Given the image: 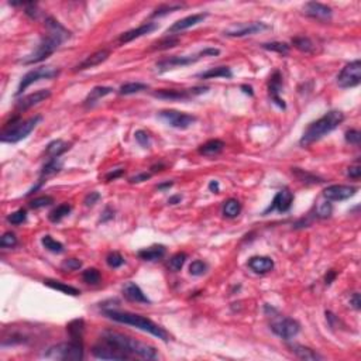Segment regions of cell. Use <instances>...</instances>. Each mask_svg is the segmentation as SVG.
Instances as JSON below:
<instances>
[{"label":"cell","instance_id":"6da1fadb","mask_svg":"<svg viewBox=\"0 0 361 361\" xmlns=\"http://www.w3.org/2000/svg\"><path fill=\"white\" fill-rule=\"evenodd\" d=\"M45 26L48 29V34L40 41V44L37 45V48L31 54H29L24 60H22V62L24 65L43 62L44 60H47L50 55H53L60 48V45L64 43L65 38L69 35V32L66 31L57 20H54L53 17L47 19Z\"/></svg>","mask_w":361,"mask_h":361},{"label":"cell","instance_id":"d6986e66","mask_svg":"<svg viewBox=\"0 0 361 361\" xmlns=\"http://www.w3.org/2000/svg\"><path fill=\"white\" fill-rule=\"evenodd\" d=\"M208 17V13H196V14H192L188 16L185 19H180L178 22H175L170 29H168V34H175V32H180L186 29H191L193 26H198L199 23H202L205 19Z\"/></svg>","mask_w":361,"mask_h":361},{"label":"cell","instance_id":"cb8c5ba5","mask_svg":"<svg viewBox=\"0 0 361 361\" xmlns=\"http://www.w3.org/2000/svg\"><path fill=\"white\" fill-rule=\"evenodd\" d=\"M123 295L127 298L131 302H138V303H150L147 295L141 291V288L138 287L134 282H126L123 287Z\"/></svg>","mask_w":361,"mask_h":361},{"label":"cell","instance_id":"91938a15","mask_svg":"<svg viewBox=\"0 0 361 361\" xmlns=\"http://www.w3.org/2000/svg\"><path fill=\"white\" fill-rule=\"evenodd\" d=\"M123 174H124V170H123V168H120V170H116V171H112V172H109V174L106 175V180L110 182V180H117V178H119V177H121Z\"/></svg>","mask_w":361,"mask_h":361},{"label":"cell","instance_id":"ab89813d","mask_svg":"<svg viewBox=\"0 0 361 361\" xmlns=\"http://www.w3.org/2000/svg\"><path fill=\"white\" fill-rule=\"evenodd\" d=\"M186 258H188V255L185 254V253H177L175 255H172L170 263H168V267H170L171 271H174V272L180 271L183 264H185V261H186Z\"/></svg>","mask_w":361,"mask_h":361},{"label":"cell","instance_id":"83f0119b","mask_svg":"<svg viewBox=\"0 0 361 361\" xmlns=\"http://www.w3.org/2000/svg\"><path fill=\"white\" fill-rule=\"evenodd\" d=\"M232 76H233V72L229 66H216V68H211L205 72L198 74V78H201V79H216V78L230 79Z\"/></svg>","mask_w":361,"mask_h":361},{"label":"cell","instance_id":"60d3db41","mask_svg":"<svg viewBox=\"0 0 361 361\" xmlns=\"http://www.w3.org/2000/svg\"><path fill=\"white\" fill-rule=\"evenodd\" d=\"M100 278H102L100 272L96 268H89V270L84 271V274H82V279L85 281L86 284H90V285L99 284L100 282Z\"/></svg>","mask_w":361,"mask_h":361},{"label":"cell","instance_id":"277c9868","mask_svg":"<svg viewBox=\"0 0 361 361\" xmlns=\"http://www.w3.org/2000/svg\"><path fill=\"white\" fill-rule=\"evenodd\" d=\"M102 340L116 346L120 350L127 353L128 356L134 354V356H138V357H141L144 360H155V359H158V353L152 346L137 341V340L127 337V336H124L121 333H117V331H113V330L105 331L103 336H102Z\"/></svg>","mask_w":361,"mask_h":361},{"label":"cell","instance_id":"7402d4cb","mask_svg":"<svg viewBox=\"0 0 361 361\" xmlns=\"http://www.w3.org/2000/svg\"><path fill=\"white\" fill-rule=\"evenodd\" d=\"M248 267L255 274H267L274 270V261L270 257L255 255L248 260Z\"/></svg>","mask_w":361,"mask_h":361},{"label":"cell","instance_id":"03108f58","mask_svg":"<svg viewBox=\"0 0 361 361\" xmlns=\"http://www.w3.org/2000/svg\"><path fill=\"white\" fill-rule=\"evenodd\" d=\"M241 89H243V92H244V93H248L250 96H253V88H251V86L243 85L241 86Z\"/></svg>","mask_w":361,"mask_h":361},{"label":"cell","instance_id":"d4e9b609","mask_svg":"<svg viewBox=\"0 0 361 361\" xmlns=\"http://www.w3.org/2000/svg\"><path fill=\"white\" fill-rule=\"evenodd\" d=\"M291 351L297 356L298 359L301 360H306V361H316V360H323V357L318 354L315 350L309 349V347H305L302 344H291L289 346Z\"/></svg>","mask_w":361,"mask_h":361},{"label":"cell","instance_id":"c3c4849f","mask_svg":"<svg viewBox=\"0 0 361 361\" xmlns=\"http://www.w3.org/2000/svg\"><path fill=\"white\" fill-rule=\"evenodd\" d=\"M134 138H136V141H137L143 149H149L150 146H151L150 136L147 134V131H144V130H137L134 133Z\"/></svg>","mask_w":361,"mask_h":361},{"label":"cell","instance_id":"44dd1931","mask_svg":"<svg viewBox=\"0 0 361 361\" xmlns=\"http://www.w3.org/2000/svg\"><path fill=\"white\" fill-rule=\"evenodd\" d=\"M157 29H158V24H157V23H146V24L140 26L137 29H133V30H130V31H126L124 34H121L120 38H119V41L124 44L130 43V41H133V40H136V38H140V37H143V35H146V34L155 31Z\"/></svg>","mask_w":361,"mask_h":361},{"label":"cell","instance_id":"9c48e42d","mask_svg":"<svg viewBox=\"0 0 361 361\" xmlns=\"http://www.w3.org/2000/svg\"><path fill=\"white\" fill-rule=\"evenodd\" d=\"M271 330L275 333L278 337L284 340H291L299 333L301 326H299L297 320H294V319L284 318V316H272Z\"/></svg>","mask_w":361,"mask_h":361},{"label":"cell","instance_id":"7c38bea8","mask_svg":"<svg viewBox=\"0 0 361 361\" xmlns=\"http://www.w3.org/2000/svg\"><path fill=\"white\" fill-rule=\"evenodd\" d=\"M205 92H208V88L203 86L193 88V89H159L157 92H154V96L165 100H186L192 96L202 95Z\"/></svg>","mask_w":361,"mask_h":361},{"label":"cell","instance_id":"9a60e30c","mask_svg":"<svg viewBox=\"0 0 361 361\" xmlns=\"http://www.w3.org/2000/svg\"><path fill=\"white\" fill-rule=\"evenodd\" d=\"M292 202H294V193L289 191L288 188H284L274 196L271 205L264 211V214H268V213L274 212V211H278L281 213L288 212L291 209V206H292Z\"/></svg>","mask_w":361,"mask_h":361},{"label":"cell","instance_id":"b9f144b4","mask_svg":"<svg viewBox=\"0 0 361 361\" xmlns=\"http://www.w3.org/2000/svg\"><path fill=\"white\" fill-rule=\"evenodd\" d=\"M263 48L278 54H288L289 50H291V45H288L287 43H278V41H275V43L263 44Z\"/></svg>","mask_w":361,"mask_h":361},{"label":"cell","instance_id":"e0dca14e","mask_svg":"<svg viewBox=\"0 0 361 361\" xmlns=\"http://www.w3.org/2000/svg\"><path fill=\"white\" fill-rule=\"evenodd\" d=\"M50 96H51V90H50V89L37 90V92H34L31 95L24 96L23 99H20V100L16 103V110H17V112H26V110H29L30 107L37 106V105H40L41 102L47 100Z\"/></svg>","mask_w":361,"mask_h":361},{"label":"cell","instance_id":"74e56055","mask_svg":"<svg viewBox=\"0 0 361 361\" xmlns=\"http://www.w3.org/2000/svg\"><path fill=\"white\" fill-rule=\"evenodd\" d=\"M62 168V161L60 158H50V161L45 164L43 167V171H41V177H50V175H54L57 172H60Z\"/></svg>","mask_w":361,"mask_h":361},{"label":"cell","instance_id":"8992f818","mask_svg":"<svg viewBox=\"0 0 361 361\" xmlns=\"http://www.w3.org/2000/svg\"><path fill=\"white\" fill-rule=\"evenodd\" d=\"M220 54V51L217 48H205L201 53L195 54V55H185V57H180V55H175V57H170L167 60H162L159 61L158 64L155 65L157 68V72L162 74V72H167L170 69L174 68H180V66H188V65L195 64L198 62L199 60H202L205 57H217Z\"/></svg>","mask_w":361,"mask_h":361},{"label":"cell","instance_id":"6f0895ef","mask_svg":"<svg viewBox=\"0 0 361 361\" xmlns=\"http://www.w3.org/2000/svg\"><path fill=\"white\" fill-rule=\"evenodd\" d=\"M350 305L356 310H360L361 308V301H360V294L359 292H354L350 298Z\"/></svg>","mask_w":361,"mask_h":361},{"label":"cell","instance_id":"db71d44e","mask_svg":"<svg viewBox=\"0 0 361 361\" xmlns=\"http://www.w3.org/2000/svg\"><path fill=\"white\" fill-rule=\"evenodd\" d=\"M361 140V133L359 130H349L346 133V141L350 143V144H354V146H359Z\"/></svg>","mask_w":361,"mask_h":361},{"label":"cell","instance_id":"4316f807","mask_svg":"<svg viewBox=\"0 0 361 361\" xmlns=\"http://www.w3.org/2000/svg\"><path fill=\"white\" fill-rule=\"evenodd\" d=\"M113 92V88H109V86H96L93 88L92 90H90V93L86 96L85 102H84V105L85 106H93L96 102H99L102 97H105V96L110 95Z\"/></svg>","mask_w":361,"mask_h":361},{"label":"cell","instance_id":"484cf974","mask_svg":"<svg viewBox=\"0 0 361 361\" xmlns=\"http://www.w3.org/2000/svg\"><path fill=\"white\" fill-rule=\"evenodd\" d=\"M164 255H165V247L161 244L151 245L149 248L138 251V257L144 261H157L159 258H162Z\"/></svg>","mask_w":361,"mask_h":361},{"label":"cell","instance_id":"be15d7a7","mask_svg":"<svg viewBox=\"0 0 361 361\" xmlns=\"http://www.w3.org/2000/svg\"><path fill=\"white\" fill-rule=\"evenodd\" d=\"M209 189H211V192L217 193V192H219V182H217V180H211V183H209Z\"/></svg>","mask_w":361,"mask_h":361},{"label":"cell","instance_id":"1f68e13d","mask_svg":"<svg viewBox=\"0 0 361 361\" xmlns=\"http://www.w3.org/2000/svg\"><path fill=\"white\" fill-rule=\"evenodd\" d=\"M44 284H45L47 287L53 288V289H55V291H60V292L66 294V295L76 297V295H79V294H81V292H79V289L71 287V285H66V284H64V282H60V281H54V279H44Z\"/></svg>","mask_w":361,"mask_h":361},{"label":"cell","instance_id":"680465c9","mask_svg":"<svg viewBox=\"0 0 361 361\" xmlns=\"http://www.w3.org/2000/svg\"><path fill=\"white\" fill-rule=\"evenodd\" d=\"M347 175L353 178V180H359L361 177V167L359 165H354V167H350L349 171H347Z\"/></svg>","mask_w":361,"mask_h":361},{"label":"cell","instance_id":"003e7915","mask_svg":"<svg viewBox=\"0 0 361 361\" xmlns=\"http://www.w3.org/2000/svg\"><path fill=\"white\" fill-rule=\"evenodd\" d=\"M172 186V182H167V183H161L158 185V189H164V188H170Z\"/></svg>","mask_w":361,"mask_h":361},{"label":"cell","instance_id":"d6a6232c","mask_svg":"<svg viewBox=\"0 0 361 361\" xmlns=\"http://www.w3.org/2000/svg\"><path fill=\"white\" fill-rule=\"evenodd\" d=\"M241 212V203L239 202L237 199H229V201H226L223 205V214L224 217H227V219H234V217H237L239 214Z\"/></svg>","mask_w":361,"mask_h":361},{"label":"cell","instance_id":"603a6c76","mask_svg":"<svg viewBox=\"0 0 361 361\" xmlns=\"http://www.w3.org/2000/svg\"><path fill=\"white\" fill-rule=\"evenodd\" d=\"M109 51L107 50H99L96 51L92 55L86 57L85 60L78 65L75 68V71H85V69H89V68H95L97 65H100L102 62H105L107 58H109Z\"/></svg>","mask_w":361,"mask_h":361},{"label":"cell","instance_id":"8d00e7d4","mask_svg":"<svg viewBox=\"0 0 361 361\" xmlns=\"http://www.w3.org/2000/svg\"><path fill=\"white\" fill-rule=\"evenodd\" d=\"M292 45L299 50V51H302V53H313V50H315V45L312 43V40L308 38V37H295L294 40H292Z\"/></svg>","mask_w":361,"mask_h":361},{"label":"cell","instance_id":"e575fe53","mask_svg":"<svg viewBox=\"0 0 361 361\" xmlns=\"http://www.w3.org/2000/svg\"><path fill=\"white\" fill-rule=\"evenodd\" d=\"M292 174H294L301 182L309 183V185H316V183H322V182H323L322 178H319L316 175L310 174L308 171L301 170V168H292Z\"/></svg>","mask_w":361,"mask_h":361},{"label":"cell","instance_id":"f5cc1de1","mask_svg":"<svg viewBox=\"0 0 361 361\" xmlns=\"http://www.w3.org/2000/svg\"><path fill=\"white\" fill-rule=\"evenodd\" d=\"M62 270L64 271H76L82 267V261H79L78 258H68L62 263Z\"/></svg>","mask_w":361,"mask_h":361},{"label":"cell","instance_id":"94428289","mask_svg":"<svg viewBox=\"0 0 361 361\" xmlns=\"http://www.w3.org/2000/svg\"><path fill=\"white\" fill-rule=\"evenodd\" d=\"M336 275H337V272H336L334 270H330V271H328V274H326V276H325V281H326V284H328V285H330V284L333 282V279L336 278Z\"/></svg>","mask_w":361,"mask_h":361},{"label":"cell","instance_id":"3957f363","mask_svg":"<svg viewBox=\"0 0 361 361\" xmlns=\"http://www.w3.org/2000/svg\"><path fill=\"white\" fill-rule=\"evenodd\" d=\"M103 315L107 319L115 320L117 323L128 325V326H133V328H137V329L143 330V331H147L150 334L164 340V341H168L170 340L168 333L162 329L161 326H158L157 323H154L152 320H150L149 318L141 316V315H136V313H131V312L113 310V309H107V310L103 312Z\"/></svg>","mask_w":361,"mask_h":361},{"label":"cell","instance_id":"681fc988","mask_svg":"<svg viewBox=\"0 0 361 361\" xmlns=\"http://www.w3.org/2000/svg\"><path fill=\"white\" fill-rule=\"evenodd\" d=\"M106 263L107 266L112 267V268H119L124 264V258L119 253H110V254L106 257Z\"/></svg>","mask_w":361,"mask_h":361},{"label":"cell","instance_id":"f546056e","mask_svg":"<svg viewBox=\"0 0 361 361\" xmlns=\"http://www.w3.org/2000/svg\"><path fill=\"white\" fill-rule=\"evenodd\" d=\"M66 330L71 336V340L74 341H82V336H84V330H85V322L84 319H75L71 323H68L66 326Z\"/></svg>","mask_w":361,"mask_h":361},{"label":"cell","instance_id":"d590c367","mask_svg":"<svg viewBox=\"0 0 361 361\" xmlns=\"http://www.w3.org/2000/svg\"><path fill=\"white\" fill-rule=\"evenodd\" d=\"M149 85L147 84H141V82H128L124 85L120 86V90L119 93L120 95H134L138 92H143V90H147Z\"/></svg>","mask_w":361,"mask_h":361},{"label":"cell","instance_id":"f907efd6","mask_svg":"<svg viewBox=\"0 0 361 361\" xmlns=\"http://www.w3.org/2000/svg\"><path fill=\"white\" fill-rule=\"evenodd\" d=\"M178 43H180V40H178L177 37H170V38H165V40H162V41L157 43L152 48H154V50H168V48L175 47Z\"/></svg>","mask_w":361,"mask_h":361},{"label":"cell","instance_id":"7dc6e473","mask_svg":"<svg viewBox=\"0 0 361 361\" xmlns=\"http://www.w3.org/2000/svg\"><path fill=\"white\" fill-rule=\"evenodd\" d=\"M26 219H27V212L24 211V209H19V211H16V212H13L7 217V220L10 222L11 224H22L26 222Z\"/></svg>","mask_w":361,"mask_h":361},{"label":"cell","instance_id":"816d5d0a","mask_svg":"<svg viewBox=\"0 0 361 361\" xmlns=\"http://www.w3.org/2000/svg\"><path fill=\"white\" fill-rule=\"evenodd\" d=\"M182 7V4H165V6H161L158 7L157 10L152 13V17H161V16H165V14H168V13H172L174 10H178Z\"/></svg>","mask_w":361,"mask_h":361},{"label":"cell","instance_id":"f1b7e54d","mask_svg":"<svg viewBox=\"0 0 361 361\" xmlns=\"http://www.w3.org/2000/svg\"><path fill=\"white\" fill-rule=\"evenodd\" d=\"M69 149H71V144L65 143L62 140H55V141L50 143V144L47 146L45 154H47V157H50V158H60L65 151H68Z\"/></svg>","mask_w":361,"mask_h":361},{"label":"cell","instance_id":"f6af8a7d","mask_svg":"<svg viewBox=\"0 0 361 361\" xmlns=\"http://www.w3.org/2000/svg\"><path fill=\"white\" fill-rule=\"evenodd\" d=\"M331 211H333V208H331V203H330V201L319 202L318 206H316V214H318L319 217H322V219L329 217L330 214H331Z\"/></svg>","mask_w":361,"mask_h":361},{"label":"cell","instance_id":"8fae6325","mask_svg":"<svg viewBox=\"0 0 361 361\" xmlns=\"http://www.w3.org/2000/svg\"><path fill=\"white\" fill-rule=\"evenodd\" d=\"M158 116L168 126L174 128H180V130H186L196 121V117L195 116L183 113V112H178V110H161Z\"/></svg>","mask_w":361,"mask_h":361},{"label":"cell","instance_id":"4dcf8cb0","mask_svg":"<svg viewBox=\"0 0 361 361\" xmlns=\"http://www.w3.org/2000/svg\"><path fill=\"white\" fill-rule=\"evenodd\" d=\"M223 149H224L223 141H220V140H209L208 143H205L203 146H201L199 154L208 155V157H212V155H217L219 152H222Z\"/></svg>","mask_w":361,"mask_h":361},{"label":"cell","instance_id":"7bdbcfd3","mask_svg":"<svg viewBox=\"0 0 361 361\" xmlns=\"http://www.w3.org/2000/svg\"><path fill=\"white\" fill-rule=\"evenodd\" d=\"M206 271H208V264H206L205 261H202V260H195L191 266H189V272H191V275L201 276L203 275Z\"/></svg>","mask_w":361,"mask_h":361},{"label":"cell","instance_id":"11a10c76","mask_svg":"<svg viewBox=\"0 0 361 361\" xmlns=\"http://www.w3.org/2000/svg\"><path fill=\"white\" fill-rule=\"evenodd\" d=\"M99 199H100V195L97 192H90V193L86 195L85 205L86 206H93L95 203L99 202Z\"/></svg>","mask_w":361,"mask_h":361},{"label":"cell","instance_id":"52a82bcc","mask_svg":"<svg viewBox=\"0 0 361 361\" xmlns=\"http://www.w3.org/2000/svg\"><path fill=\"white\" fill-rule=\"evenodd\" d=\"M45 359L64 361H78L84 359V343L81 341H68L50 347L44 353Z\"/></svg>","mask_w":361,"mask_h":361},{"label":"cell","instance_id":"ac0fdd59","mask_svg":"<svg viewBox=\"0 0 361 361\" xmlns=\"http://www.w3.org/2000/svg\"><path fill=\"white\" fill-rule=\"evenodd\" d=\"M303 13L312 17V19H316V20H329L331 17V9L329 6L323 4V3H319V1H309L305 4L303 7Z\"/></svg>","mask_w":361,"mask_h":361},{"label":"cell","instance_id":"5b68a950","mask_svg":"<svg viewBox=\"0 0 361 361\" xmlns=\"http://www.w3.org/2000/svg\"><path fill=\"white\" fill-rule=\"evenodd\" d=\"M16 120L17 119L11 120V126H6V127L3 128L1 136H0L1 143L14 144V143H19V141L24 140L34 128L40 124V121L43 120V117L34 116L27 119V120H22V121H16Z\"/></svg>","mask_w":361,"mask_h":361},{"label":"cell","instance_id":"7a4b0ae2","mask_svg":"<svg viewBox=\"0 0 361 361\" xmlns=\"http://www.w3.org/2000/svg\"><path fill=\"white\" fill-rule=\"evenodd\" d=\"M343 120H344V115L340 110H330L325 116H322L316 121L309 124L308 128L303 131L299 144L302 147H308L310 144L316 143L326 134H329L330 131L339 127V124L343 123Z\"/></svg>","mask_w":361,"mask_h":361},{"label":"cell","instance_id":"ee69618b","mask_svg":"<svg viewBox=\"0 0 361 361\" xmlns=\"http://www.w3.org/2000/svg\"><path fill=\"white\" fill-rule=\"evenodd\" d=\"M16 244H17V237H16V234L11 233V232L4 233L0 239V247L1 248H13Z\"/></svg>","mask_w":361,"mask_h":361},{"label":"cell","instance_id":"9f6ffc18","mask_svg":"<svg viewBox=\"0 0 361 361\" xmlns=\"http://www.w3.org/2000/svg\"><path fill=\"white\" fill-rule=\"evenodd\" d=\"M151 174H147V172H143V174H138V175H134L130 178V182L131 183H140V182H144V180H150Z\"/></svg>","mask_w":361,"mask_h":361},{"label":"cell","instance_id":"e7e4bbea","mask_svg":"<svg viewBox=\"0 0 361 361\" xmlns=\"http://www.w3.org/2000/svg\"><path fill=\"white\" fill-rule=\"evenodd\" d=\"M103 214H105V216L102 217V222H106L107 219H113V216H115V214H113V211H110L109 208H106V211H105Z\"/></svg>","mask_w":361,"mask_h":361},{"label":"cell","instance_id":"2e32d148","mask_svg":"<svg viewBox=\"0 0 361 361\" xmlns=\"http://www.w3.org/2000/svg\"><path fill=\"white\" fill-rule=\"evenodd\" d=\"M357 192L356 186H350V185H331L328 186L323 191V196L326 201H334V202H341L346 199H350L351 196H354Z\"/></svg>","mask_w":361,"mask_h":361},{"label":"cell","instance_id":"ffe728a7","mask_svg":"<svg viewBox=\"0 0 361 361\" xmlns=\"http://www.w3.org/2000/svg\"><path fill=\"white\" fill-rule=\"evenodd\" d=\"M281 89H282V76H281V74H279L278 71H275L274 74L271 75L270 82H268V93H270L271 99H272V102H274L275 105H278L281 109H285V107H287L285 102L279 97Z\"/></svg>","mask_w":361,"mask_h":361},{"label":"cell","instance_id":"bcb514c9","mask_svg":"<svg viewBox=\"0 0 361 361\" xmlns=\"http://www.w3.org/2000/svg\"><path fill=\"white\" fill-rule=\"evenodd\" d=\"M51 203H54V199L51 196H40V198H35L30 202V208L31 209H41L45 206H50Z\"/></svg>","mask_w":361,"mask_h":361},{"label":"cell","instance_id":"30bf717a","mask_svg":"<svg viewBox=\"0 0 361 361\" xmlns=\"http://www.w3.org/2000/svg\"><path fill=\"white\" fill-rule=\"evenodd\" d=\"M361 82V61L356 60L350 64H347L337 76V84L340 88L347 89L359 86Z\"/></svg>","mask_w":361,"mask_h":361},{"label":"cell","instance_id":"836d02e7","mask_svg":"<svg viewBox=\"0 0 361 361\" xmlns=\"http://www.w3.org/2000/svg\"><path fill=\"white\" fill-rule=\"evenodd\" d=\"M71 211H72V206H71L69 203H62V205L57 206L53 212L48 214V219H50L53 223H58V222H61L64 217H66V216L71 213Z\"/></svg>","mask_w":361,"mask_h":361},{"label":"cell","instance_id":"4fadbf2b","mask_svg":"<svg viewBox=\"0 0 361 361\" xmlns=\"http://www.w3.org/2000/svg\"><path fill=\"white\" fill-rule=\"evenodd\" d=\"M92 354L96 359H100V360H127L130 357L127 353L120 350L119 347L107 343L105 340H102V343L96 344L92 349Z\"/></svg>","mask_w":361,"mask_h":361},{"label":"cell","instance_id":"6125c7cd","mask_svg":"<svg viewBox=\"0 0 361 361\" xmlns=\"http://www.w3.org/2000/svg\"><path fill=\"white\" fill-rule=\"evenodd\" d=\"M182 201V196L180 195H174L168 199V205H177V203H180Z\"/></svg>","mask_w":361,"mask_h":361},{"label":"cell","instance_id":"ba28073f","mask_svg":"<svg viewBox=\"0 0 361 361\" xmlns=\"http://www.w3.org/2000/svg\"><path fill=\"white\" fill-rule=\"evenodd\" d=\"M58 75H60V69H57L54 66H40V68L31 69L30 72H27L22 78L20 85H19L17 92H16V96L22 95L29 86H31L35 82H38L41 79H53V78H57Z\"/></svg>","mask_w":361,"mask_h":361},{"label":"cell","instance_id":"f35d334b","mask_svg":"<svg viewBox=\"0 0 361 361\" xmlns=\"http://www.w3.org/2000/svg\"><path fill=\"white\" fill-rule=\"evenodd\" d=\"M41 243H43L44 248L48 250V251H51V253H55V254L64 253V245L61 244L60 241L54 240L51 236H44L43 239H41Z\"/></svg>","mask_w":361,"mask_h":361},{"label":"cell","instance_id":"5bb4252c","mask_svg":"<svg viewBox=\"0 0 361 361\" xmlns=\"http://www.w3.org/2000/svg\"><path fill=\"white\" fill-rule=\"evenodd\" d=\"M270 29V26L266 23L255 22V23H245V24H240V26H234L232 29L226 30L224 35L227 37H234V38H240V37H247V35H254L261 31H266Z\"/></svg>","mask_w":361,"mask_h":361}]
</instances>
